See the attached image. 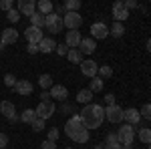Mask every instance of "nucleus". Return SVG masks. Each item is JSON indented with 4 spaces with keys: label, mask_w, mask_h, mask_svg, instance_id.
I'll return each instance as SVG.
<instances>
[{
    "label": "nucleus",
    "mask_w": 151,
    "mask_h": 149,
    "mask_svg": "<svg viewBox=\"0 0 151 149\" xmlns=\"http://www.w3.org/2000/svg\"><path fill=\"white\" fill-rule=\"evenodd\" d=\"M48 95H50L52 99H57V101H67L69 91H67V87H65V85H52V87H50V91H48Z\"/></svg>",
    "instance_id": "obj_17"
},
{
    "label": "nucleus",
    "mask_w": 151,
    "mask_h": 149,
    "mask_svg": "<svg viewBox=\"0 0 151 149\" xmlns=\"http://www.w3.org/2000/svg\"><path fill=\"white\" fill-rule=\"evenodd\" d=\"M12 8H14V2H12V0H0V10L10 12Z\"/></svg>",
    "instance_id": "obj_34"
},
{
    "label": "nucleus",
    "mask_w": 151,
    "mask_h": 149,
    "mask_svg": "<svg viewBox=\"0 0 151 149\" xmlns=\"http://www.w3.org/2000/svg\"><path fill=\"white\" fill-rule=\"evenodd\" d=\"M8 145V135L6 133H0V149H4Z\"/></svg>",
    "instance_id": "obj_42"
},
{
    "label": "nucleus",
    "mask_w": 151,
    "mask_h": 149,
    "mask_svg": "<svg viewBox=\"0 0 151 149\" xmlns=\"http://www.w3.org/2000/svg\"><path fill=\"white\" fill-rule=\"evenodd\" d=\"M123 6H125V10H131V8H139V4H137L135 0H123Z\"/></svg>",
    "instance_id": "obj_38"
},
{
    "label": "nucleus",
    "mask_w": 151,
    "mask_h": 149,
    "mask_svg": "<svg viewBox=\"0 0 151 149\" xmlns=\"http://www.w3.org/2000/svg\"><path fill=\"white\" fill-rule=\"evenodd\" d=\"M16 10L20 12V14H24V16H28V18H30V16L36 12V2H35V0H20Z\"/></svg>",
    "instance_id": "obj_13"
},
{
    "label": "nucleus",
    "mask_w": 151,
    "mask_h": 149,
    "mask_svg": "<svg viewBox=\"0 0 151 149\" xmlns=\"http://www.w3.org/2000/svg\"><path fill=\"white\" fill-rule=\"evenodd\" d=\"M36 119V111L35 109H24L22 113H20V121L22 123H28V125H32V121Z\"/></svg>",
    "instance_id": "obj_26"
},
{
    "label": "nucleus",
    "mask_w": 151,
    "mask_h": 149,
    "mask_svg": "<svg viewBox=\"0 0 151 149\" xmlns=\"http://www.w3.org/2000/svg\"><path fill=\"white\" fill-rule=\"evenodd\" d=\"M121 147H123V149H133L131 145H121Z\"/></svg>",
    "instance_id": "obj_49"
},
{
    "label": "nucleus",
    "mask_w": 151,
    "mask_h": 149,
    "mask_svg": "<svg viewBox=\"0 0 151 149\" xmlns=\"http://www.w3.org/2000/svg\"><path fill=\"white\" fill-rule=\"evenodd\" d=\"M55 48H57V42H55V38H50V36H45V38L38 42V53L48 55V53H52Z\"/></svg>",
    "instance_id": "obj_19"
},
{
    "label": "nucleus",
    "mask_w": 151,
    "mask_h": 149,
    "mask_svg": "<svg viewBox=\"0 0 151 149\" xmlns=\"http://www.w3.org/2000/svg\"><path fill=\"white\" fill-rule=\"evenodd\" d=\"M55 53H57V55H60V57H65V55L69 53V48H67L65 45H57V48H55Z\"/></svg>",
    "instance_id": "obj_39"
},
{
    "label": "nucleus",
    "mask_w": 151,
    "mask_h": 149,
    "mask_svg": "<svg viewBox=\"0 0 151 149\" xmlns=\"http://www.w3.org/2000/svg\"><path fill=\"white\" fill-rule=\"evenodd\" d=\"M38 85H40L45 91L50 89V87H52V77H50V75H40V77H38Z\"/></svg>",
    "instance_id": "obj_30"
},
{
    "label": "nucleus",
    "mask_w": 151,
    "mask_h": 149,
    "mask_svg": "<svg viewBox=\"0 0 151 149\" xmlns=\"http://www.w3.org/2000/svg\"><path fill=\"white\" fill-rule=\"evenodd\" d=\"M0 50H4V45H2V42H0Z\"/></svg>",
    "instance_id": "obj_50"
},
{
    "label": "nucleus",
    "mask_w": 151,
    "mask_h": 149,
    "mask_svg": "<svg viewBox=\"0 0 151 149\" xmlns=\"http://www.w3.org/2000/svg\"><path fill=\"white\" fill-rule=\"evenodd\" d=\"M18 40V32L14 30V28H6V30H2L0 32V42L6 46V45H14Z\"/></svg>",
    "instance_id": "obj_18"
},
{
    "label": "nucleus",
    "mask_w": 151,
    "mask_h": 149,
    "mask_svg": "<svg viewBox=\"0 0 151 149\" xmlns=\"http://www.w3.org/2000/svg\"><path fill=\"white\" fill-rule=\"evenodd\" d=\"M0 113L4 115L10 123H16V121H18V117H16V109H14V105H12L10 101H2V103H0Z\"/></svg>",
    "instance_id": "obj_11"
},
{
    "label": "nucleus",
    "mask_w": 151,
    "mask_h": 149,
    "mask_svg": "<svg viewBox=\"0 0 151 149\" xmlns=\"http://www.w3.org/2000/svg\"><path fill=\"white\" fill-rule=\"evenodd\" d=\"M32 129H35L36 133H38V131H42V129H45V121H42V119H38V117H36L35 121H32Z\"/></svg>",
    "instance_id": "obj_36"
},
{
    "label": "nucleus",
    "mask_w": 151,
    "mask_h": 149,
    "mask_svg": "<svg viewBox=\"0 0 151 149\" xmlns=\"http://www.w3.org/2000/svg\"><path fill=\"white\" fill-rule=\"evenodd\" d=\"M77 103H83V105L93 103V91H89V89H79V93H77Z\"/></svg>",
    "instance_id": "obj_22"
},
{
    "label": "nucleus",
    "mask_w": 151,
    "mask_h": 149,
    "mask_svg": "<svg viewBox=\"0 0 151 149\" xmlns=\"http://www.w3.org/2000/svg\"><path fill=\"white\" fill-rule=\"evenodd\" d=\"M81 73L85 77L93 79V77H97V73H99V65H97L95 60H83L81 63Z\"/></svg>",
    "instance_id": "obj_14"
},
{
    "label": "nucleus",
    "mask_w": 151,
    "mask_h": 149,
    "mask_svg": "<svg viewBox=\"0 0 151 149\" xmlns=\"http://www.w3.org/2000/svg\"><path fill=\"white\" fill-rule=\"evenodd\" d=\"M137 137H139L141 143L151 145V129L149 127H139V129H137Z\"/></svg>",
    "instance_id": "obj_24"
},
{
    "label": "nucleus",
    "mask_w": 151,
    "mask_h": 149,
    "mask_svg": "<svg viewBox=\"0 0 151 149\" xmlns=\"http://www.w3.org/2000/svg\"><path fill=\"white\" fill-rule=\"evenodd\" d=\"M4 85L14 89V85H16V77H14V75H10V73H8V75H4Z\"/></svg>",
    "instance_id": "obj_35"
},
{
    "label": "nucleus",
    "mask_w": 151,
    "mask_h": 149,
    "mask_svg": "<svg viewBox=\"0 0 151 149\" xmlns=\"http://www.w3.org/2000/svg\"><path fill=\"white\" fill-rule=\"evenodd\" d=\"M117 137H119V143L121 145H133V139H135V127L125 123L117 129Z\"/></svg>",
    "instance_id": "obj_3"
},
{
    "label": "nucleus",
    "mask_w": 151,
    "mask_h": 149,
    "mask_svg": "<svg viewBox=\"0 0 151 149\" xmlns=\"http://www.w3.org/2000/svg\"><path fill=\"white\" fill-rule=\"evenodd\" d=\"M65 133H67L73 141H77V143H87V141H89V129L83 125L79 115L70 117L69 121L65 123Z\"/></svg>",
    "instance_id": "obj_2"
},
{
    "label": "nucleus",
    "mask_w": 151,
    "mask_h": 149,
    "mask_svg": "<svg viewBox=\"0 0 151 149\" xmlns=\"http://www.w3.org/2000/svg\"><path fill=\"white\" fill-rule=\"evenodd\" d=\"M147 50H149V53H151V38H149V40H147Z\"/></svg>",
    "instance_id": "obj_48"
},
{
    "label": "nucleus",
    "mask_w": 151,
    "mask_h": 149,
    "mask_svg": "<svg viewBox=\"0 0 151 149\" xmlns=\"http://www.w3.org/2000/svg\"><path fill=\"white\" fill-rule=\"evenodd\" d=\"M14 89H16V93L20 95V97H28V95H32V83L30 81H26V79H20V81H16V85H14Z\"/></svg>",
    "instance_id": "obj_15"
},
{
    "label": "nucleus",
    "mask_w": 151,
    "mask_h": 149,
    "mask_svg": "<svg viewBox=\"0 0 151 149\" xmlns=\"http://www.w3.org/2000/svg\"><path fill=\"white\" fill-rule=\"evenodd\" d=\"M55 109H57V107H55L52 101H40L35 111H36V117H38V119L47 121V119H50V117L55 115Z\"/></svg>",
    "instance_id": "obj_5"
},
{
    "label": "nucleus",
    "mask_w": 151,
    "mask_h": 149,
    "mask_svg": "<svg viewBox=\"0 0 151 149\" xmlns=\"http://www.w3.org/2000/svg\"><path fill=\"white\" fill-rule=\"evenodd\" d=\"M111 75H113V69H111V67H107V65L99 67V73H97V77H99V79H109Z\"/></svg>",
    "instance_id": "obj_31"
},
{
    "label": "nucleus",
    "mask_w": 151,
    "mask_h": 149,
    "mask_svg": "<svg viewBox=\"0 0 151 149\" xmlns=\"http://www.w3.org/2000/svg\"><path fill=\"white\" fill-rule=\"evenodd\" d=\"M47 30L48 32H52V35H57V32H60L63 28H65V22H63V16H58L57 12H50L47 16Z\"/></svg>",
    "instance_id": "obj_4"
},
{
    "label": "nucleus",
    "mask_w": 151,
    "mask_h": 149,
    "mask_svg": "<svg viewBox=\"0 0 151 149\" xmlns=\"http://www.w3.org/2000/svg\"><path fill=\"white\" fill-rule=\"evenodd\" d=\"M147 149H151V145H149V147H147Z\"/></svg>",
    "instance_id": "obj_52"
},
{
    "label": "nucleus",
    "mask_w": 151,
    "mask_h": 149,
    "mask_svg": "<svg viewBox=\"0 0 151 149\" xmlns=\"http://www.w3.org/2000/svg\"><path fill=\"white\" fill-rule=\"evenodd\" d=\"M26 53H28V55H36V53H38V45H28L26 46Z\"/></svg>",
    "instance_id": "obj_44"
},
{
    "label": "nucleus",
    "mask_w": 151,
    "mask_h": 149,
    "mask_svg": "<svg viewBox=\"0 0 151 149\" xmlns=\"http://www.w3.org/2000/svg\"><path fill=\"white\" fill-rule=\"evenodd\" d=\"M123 121H127L129 125H137L141 121V113H139V109H133V107H129V109H125L123 111Z\"/></svg>",
    "instance_id": "obj_16"
},
{
    "label": "nucleus",
    "mask_w": 151,
    "mask_h": 149,
    "mask_svg": "<svg viewBox=\"0 0 151 149\" xmlns=\"http://www.w3.org/2000/svg\"><path fill=\"white\" fill-rule=\"evenodd\" d=\"M40 101H50V95H48V91H42V93H40Z\"/></svg>",
    "instance_id": "obj_46"
},
{
    "label": "nucleus",
    "mask_w": 151,
    "mask_h": 149,
    "mask_svg": "<svg viewBox=\"0 0 151 149\" xmlns=\"http://www.w3.org/2000/svg\"><path fill=\"white\" fill-rule=\"evenodd\" d=\"M139 113H141V117H145L147 121H151V103H145L139 109Z\"/></svg>",
    "instance_id": "obj_32"
},
{
    "label": "nucleus",
    "mask_w": 151,
    "mask_h": 149,
    "mask_svg": "<svg viewBox=\"0 0 151 149\" xmlns=\"http://www.w3.org/2000/svg\"><path fill=\"white\" fill-rule=\"evenodd\" d=\"M40 149H57V143H52V141H42V145H40Z\"/></svg>",
    "instance_id": "obj_41"
},
{
    "label": "nucleus",
    "mask_w": 151,
    "mask_h": 149,
    "mask_svg": "<svg viewBox=\"0 0 151 149\" xmlns=\"http://www.w3.org/2000/svg\"><path fill=\"white\" fill-rule=\"evenodd\" d=\"M105 103L107 105H115V95H113V93H107V95H105Z\"/></svg>",
    "instance_id": "obj_43"
},
{
    "label": "nucleus",
    "mask_w": 151,
    "mask_h": 149,
    "mask_svg": "<svg viewBox=\"0 0 151 149\" xmlns=\"http://www.w3.org/2000/svg\"><path fill=\"white\" fill-rule=\"evenodd\" d=\"M123 111L125 109H121L119 105H107L105 107V119L109 123H121L123 121Z\"/></svg>",
    "instance_id": "obj_6"
},
{
    "label": "nucleus",
    "mask_w": 151,
    "mask_h": 149,
    "mask_svg": "<svg viewBox=\"0 0 151 149\" xmlns=\"http://www.w3.org/2000/svg\"><path fill=\"white\" fill-rule=\"evenodd\" d=\"M109 35H113L115 38H121V36L125 35V26H123V22H113V26L109 28Z\"/></svg>",
    "instance_id": "obj_27"
},
{
    "label": "nucleus",
    "mask_w": 151,
    "mask_h": 149,
    "mask_svg": "<svg viewBox=\"0 0 151 149\" xmlns=\"http://www.w3.org/2000/svg\"><path fill=\"white\" fill-rule=\"evenodd\" d=\"M89 91H93V93L103 91V79H99V77H93V79H91V85H89Z\"/></svg>",
    "instance_id": "obj_28"
},
{
    "label": "nucleus",
    "mask_w": 151,
    "mask_h": 149,
    "mask_svg": "<svg viewBox=\"0 0 151 149\" xmlns=\"http://www.w3.org/2000/svg\"><path fill=\"white\" fill-rule=\"evenodd\" d=\"M6 18H8L10 22H18V20H20V12L16 10V8H12L10 12H6Z\"/></svg>",
    "instance_id": "obj_33"
},
{
    "label": "nucleus",
    "mask_w": 151,
    "mask_h": 149,
    "mask_svg": "<svg viewBox=\"0 0 151 149\" xmlns=\"http://www.w3.org/2000/svg\"><path fill=\"white\" fill-rule=\"evenodd\" d=\"M58 135H60V133H58V129H50V131H48V141L57 143V141H58Z\"/></svg>",
    "instance_id": "obj_37"
},
{
    "label": "nucleus",
    "mask_w": 151,
    "mask_h": 149,
    "mask_svg": "<svg viewBox=\"0 0 151 149\" xmlns=\"http://www.w3.org/2000/svg\"><path fill=\"white\" fill-rule=\"evenodd\" d=\"M63 22H65V28H69V30H79L83 18H81V14H79V12H65Z\"/></svg>",
    "instance_id": "obj_7"
},
{
    "label": "nucleus",
    "mask_w": 151,
    "mask_h": 149,
    "mask_svg": "<svg viewBox=\"0 0 151 149\" xmlns=\"http://www.w3.org/2000/svg\"><path fill=\"white\" fill-rule=\"evenodd\" d=\"M109 36V26L105 22H95V24H91V38H107Z\"/></svg>",
    "instance_id": "obj_10"
},
{
    "label": "nucleus",
    "mask_w": 151,
    "mask_h": 149,
    "mask_svg": "<svg viewBox=\"0 0 151 149\" xmlns=\"http://www.w3.org/2000/svg\"><path fill=\"white\" fill-rule=\"evenodd\" d=\"M36 10L40 12V14H45V16H48L50 12H55V4L50 0H38L36 2Z\"/></svg>",
    "instance_id": "obj_21"
},
{
    "label": "nucleus",
    "mask_w": 151,
    "mask_h": 149,
    "mask_svg": "<svg viewBox=\"0 0 151 149\" xmlns=\"http://www.w3.org/2000/svg\"><path fill=\"white\" fill-rule=\"evenodd\" d=\"M67 149H73V147H67Z\"/></svg>",
    "instance_id": "obj_51"
},
{
    "label": "nucleus",
    "mask_w": 151,
    "mask_h": 149,
    "mask_svg": "<svg viewBox=\"0 0 151 149\" xmlns=\"http://www.w3.org/2000/svg\"><path fill=\"white\" fill-rule=\"evenodd\" d=\"M111 143H119L117 133H109V135H107V145H111Z\"/></svg>",
    "instance_id": "obj_40"
},
{
    "label": "nucleus",
    "mask_w": 151,
    "mask_h": 149,
    "mask_svg": "<svg viewBox=\"0 0 151 149\" xmlns=\"http://www.w3.org/2000/svg\"><path fill=\"white\" fill-rule=\"evenodd\" d=\"M24 38L28 40V45H38V42L45 38V35H42V30H40V28L28 26V28L24 30Z\"/></svg>",
    "instance_id": "obj_9"
},
{
    "label": "nucleus",
    "mask_w": 151,
    "mask_h": 149,
    "mask_svg": "<svg viewBox=\"0 0 151 149\" xmlns=\"http://www.w3.org/2000/svg\"><path fill=\"white\" fill-rule=\"evenodd\" d=\"M103 149H123V147H121V143H111V145H107V143H105Z\"/></svg>",
    "instance_id": "obj_45"
},
{
    "label": "nucleus",
    "mask_w": 151,
    "mask_h": 149,
    "mask_svg": "<svg viewBox=\"0 0 151 149\" xmlns=\"http://www.w3.org/2000/svg\"><path fill=\"white\" fill-rule=\"evenodd\" d=\"M97 45H95L93 38H83L81 45H79V50H81V55H93Z\"/></svg>",
    "instance_id": "obj_20"
},
{
    "label": "nucleus",
    "mask_w": 151,
    "mask_h": 149,
    "mask_svg": "<svg viewBox=\"0 0 151 149\" xmlns=\"http://www.w3.org/2000/svg\"><path fill=\"white\" fill-rule=\"evenodd\" d=\"M63 6H65L67 12H77L79 8H81V0H67Z\"/></svg>",
    "instance_id": "obj_29"
},
{
    "label": "nucleus",
    "mask_w": 151,
    "mask_h": 149,
    "mask_svg": "<svg viewBox=\"0 0 151 149\" xmlns=\"http://www.w3.org/2000/svg\"><path fill=\"white\" fill-rule=\"evenodd\" d=\"M55 10H57V14H58V16H60L63 12H67V10H65V6H63V4H60V6H55Z\"/></svg>",
    "instance_id": "obj_47"
},
{
    "label": "nucleus",
    "mask_w": 151,
    "mask_h": 149,
    "mask_svg": "<svg viewBox=\"0 0 151 149\" xmlns=\"http://www.w3.org/2000/svg\"><path fill=\"white\" fill-rule=\"evenodd\" d=\"M45 24H47V16H45V14H40L38 10L30 16V26H35V28H40V30H42V26H45Z\"/></svg>",
    "instance_id": "obj_23"
},
{
    "label": "nucleus",
    "mask_w": 151,
    "mask_h": 149,
    "mask_svg": "<svg viewBox=\"0 0 151 149\" xmlns=\"http://www.w3.org/2000/svg\"><path fill=\"white\" fill-rule=\"evenodd\" d=\"M79 117H81L83 125L87 127L89 131L91 129H97L105 121V107H101V105H97V103H89L81 109V115Z\"/></svg>",
    "instance_id": "obj_1"
},
{
    "label": "nucleus",
    "mask_w": 151,
    "mask_h": 149,
    "mask_svg": "<svg viewBox=\"0 0 151 149\" xmlns=\"http://www.w3.org/2000/svg\"><path fill=\"white\" fill-rule=\"evenodd\" d=\"M83 36L79 30H69V32H65V45H67V48H79V45H81Z\"/></svg>",
    "instance_id": "obj_12"
},
{
    "label": "nucleus",
    "mask_w": 151,
    "mask_h": 149,
    "mask_svg": "<svg viewBox=\"0 0 151 149\" xmlns=\"http://www.w3.org/2000/svg\"><path fill=\"white\" fill-rule=\"evenodd\" d=\"M67 58H69L73 65H81V63H83V55H81V50H79V48H69Z\"/></svg>",
    "instance_id": "obj_25"
},
{
    "label": "nucleus",
    "mask_w": 151,
    "mask_h": 149,
    "mask_svg": "<svg viewBox=\"0 0 151 149\" xmlns=\"http://www.w3.org/2000/svg\"><path fill=\"white\" fill-rule=\"evenodd\" d=\"M127 18H129V10H125L123 0L113 2V20H115V22H123V20H127Z\"/></svg>",
    "instance_id": "obj_8"
}]
</instances>
